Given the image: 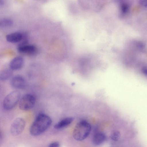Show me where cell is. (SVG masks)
I'll return each instance as SVG.
<instances>
[{
    "label": "cell",
    "mask_w": 147,
    "mask_h": 147,
    "mask_svg": "<svg viewBox=\"0 0 147 147\" xmlns=\"http://www.w3.org/2000/svg\"><path fill=\"white\" fill-rule=\"evenodd\" d=\"M91 61L88 57L83 58L79 61V68L82 72L86 73L91 69L92 65Z\"/></svg>",
    "instance_id": "8"
},
{
    "label": "cell",
    "mask_w": 147,
    "mask_h": 147,
    "mask_svg": "<svg viewBox=\"0 0 147 147\" xmlns=\"http://www.w3.org/2000/svg\"><path fill=\"white\" fill-rule=\"evenodd\" d=\"M106 139L105 134L102 132H98L94 134L92 138L93 144L96 145H98L103 143Z\"/></svg>",
    "instance_id": "11"
},
{
    "label": "cell",
    "mask_w": 147,
    "mask_h": 147,
    "mask_svg": "<svg viewBox=\"0 0 147 147\" xmlns=\"http://www.w3.org/2000/svg\"><path fill=\"white\" fill-rule=\"evenodd\" d=\"M142 72L145 76H147V67H144L142 68Z\"/></svg>",
    "instance_id": "19"
},
{
    "label": "cell",
    "mask_w": 147,
    "mask_h": 147,
    "mask_svg": "<svg viewBox=\"0 0 147 147\" xmlns=\"http://www.w3.org/2000/svg\"><path fill=\"white\" fill-rule=\"evenodd\" d=\"M10 84L11 86L16 89H23L26 85L25 79L22 76L19 75L15 76L11 80Z\"/></svg>",
    "instance_id": "7"
},
{
    "label": "cell",
    "mask_w": 147,
    "mask_h": 147,
    "mask_svg": "<svg viewBox=\"0 0 147 147\" xmlns=\"http://www.w3.org/2000/svg\"><path fill=\"white\" fill-rule=\"evenodd\" d=\"M120 136V132L119 131L115 130L111 133L110 136V138L112 140L116 142L119 139Z\"/></svg>",
    "instance_id": "15"
},
{
    "label": "cell",
    "mask_w": 147,
    "mask_h": 147,
    "mask_svg": "<svg viewBox=\"0 0 147 147\" xmlns=\"http://www.w3.org/2000/svg\"><path fill=\"white\" fill-rule=\"evenodd\" d=\"M17 50L20 53L31 55H34L37 51V49L35 46L26 43L20 44L18 47Z\"/></svg>",
    "instance_id": "6"
},
{
    "label": "cell",
    "mask_w": 147,
    "mask_h": 147,
    "mask_svg": "<svg viewBox=\"0 0 147 147\" xmlns=\"http://www.w3.org/2000/svg\"><path fill=\"white\" fill-rule=\"evenodd\" d=\"M120 9L122 13L125 14L128 11V5L125 3H122L121 5Z\"/></svg>",
    "instance_id": "16"
},
{
    "label": "cell",
    "mask_w": 147,
    "mask_h": 147,
    "mask_svg": "<svg viewBox=\"0 0 147 147\" xmlns=\"http://www.w3.org/2000/svg\"><path fill=\"white\" fill-rule=\"evenodd\" d=\"M13 22L8 19H3L0 21V25L2 27H7L11 26L13 24Z\"/></svg>",
    "instance_id": "14"
},
{
    "label": "cell",
    "mask_w": 147,
    "mask_h": 147,
    "mask_svg": "<svg viewBox=\"0 0 147 147\" xmlns=\"http://www.w3.org/2000/svg\"><path fill=\"white\" fill-rule=\"evenodd\" d=\"M36 101V97L33 95L30 94H25L20 100L19 108L24 111L30 110L34 107Z\"/></svg>",
    "instance_id": "4"
},
{
    "label": "cell",
    "mask_w": 147,
    "mask_h": 147,
    "mask_svg": "<svg viewBox=\"0 0 147 147\" xmlns=\"http://www.w3.org/2000/svg\"><path fill=\"white\" fill-rule=\"evenodd\" d=\"M72 117H67L64 118L56 123L54 126L55 129H57L63 128L71 124L74 120Z\"/></svg>",
    "instance_id": "12"
},
{
    "label": "cell",
    "mask_w": 147,
    "mask_h": 147,
    "mask_svg": "<svg viewBox=\"0 0 147 147\" xmlns=\"http://www.w3.org/2000/svg\"><path fill=\"white\" fill-rule=\"evenodd\" d=\"M20 93L18 91H12L5 98L3 103L4 108L7 110L14 108L20 100Z\"/></svg>",
    "instance_id": "3"
},
{
    "label": "cell",
    "mask_w": 147,
    "mask_h": 147,
    "mask_svg": "<svg viewBox=\"0 0 147 147\" xmlns=\"http://www.w3.org/2000/svg\"><path fill=\"white\" fill-rule=\"evenodd\" d=\"M52 123L49 116L43 113L39 114L30 127V134L34 136L40 134L50 127Z\"/></svg>",
    "instance_id": "1"
},
{
    "label": "cell",
    "mask_w": 147,
    "mask_h": 147,
    "mask_svg": "<svg viewBox=\"0 0 147 147\" xmlns=\"http://www.w3.org/2000/svg\"><path fill=\"white\" fill-rule=\"evenodd\" d=\"M24 63V60L22 57H17L11 61L9 64V67L12 70H19L22 67Z\"/></svg>",
    "instance_id": "9"
},
{
    "label": "cell",
    "mask_w": 147,
    "mask_h": 147,
    "mask_svg": "<svg viewBox=\"0 0 147 147\" xmlns=\"http://www.w3.org/2000/svg\"><path fill=\"white\" fill-rule=\"evenodd\" d=\"M13 74L11 69H6L3 70L0 75V79L1 80L5 81L10 78Z\"/></svg>",
    "instance_id": "13"
},
{
    "label": "cell",
    "mask_w": 147,
    "mask_h": 147,
    "mask_svg": "<svg viewBox=\"0 0 147 147\" xmlns=\"http://www.w3.org/2000/svg\"><path fill=\"white\" fill-rule=\"evenodd\" d=\"M25 122L21 118L16 119L12 123L10 127V132L14 136L20 134L23 131L25 126Z\"/></svg>",
    "instance_id": "5"
},
{
    "label": "cell",
    "mask_w": 147,
    "mask_h": 147,
    "mask_svg": "<svg viewBox=\"0 0 147 147\" xmlns=\"http://www.w3.org/2000/svg\"><path fill=\"white\" fill-rule=\"evenodd\" d=\"M90 124L85 120H82L76 125L73 133L74 139L76 140L81 141L88 136L91 131Z\"/></svg>",
    "instance_id": "2"
},
{
    "label": "cell",
    "mask_w": 147,
    "mask_h": 147,
    "mask_svg": "<svg viewBox=\"0 0 147 147\" xmlns=\"http://www.w3.org/2000/svg\"><path fill=\"white\" fill-rule=\"evenodd\" d=\"M139 3L141 6L147 7V0H139Z\"/></svg>",
    "instance_id": "18"
},
{
    "label": "cell",
    "mask_w": 147,
    "mask_h": 147,
    "mask_svg": "<svg viewBox=\"0 0 147 147\" xmlns=\"http://www.w3.org/2000/svg\"><path fill=\"white\" fill-rule=\"evenodd\" d=\"M59 143L57 142H53L50 143L49 146V147H59Z\"/></svg>",
    "instance_id": "17"
},
{
    "label": "cell",
    "mask_w": 147,
    "mask_h": 147,
    "mask_svg": "<svg viewBox=\"0 0 147 147\" xmlns=\"http://www.w3.org/2000/svg\"><path fill=\"white\" fill-rule=\"evenodd\" d=\"M24 34L20 32H15L7 35L6 38L9 42L16 43L20 42L24 37Z\"/></svg>",
    "instance_id": "10"
}]
</instances>
